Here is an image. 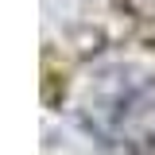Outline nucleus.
I'll list each match as a JSON object with an SVG mask.
<instances>
[{
  "mask_svg": "<svg viewBox=\"0 0 155 155\" xmlns=\"http://www.w3.org/2000/svg\"><path fill=\"white\" fill-rule=\"evenodd\" d=\"M81 116L120 155L155 151V78L140 70H109L89 81Z\"/></svg>",
  "mask_w": 155,
  "mask_h": 155,
  "instance_id": "nucleus-1",
  "label": "nucleus"
}]
</instances>
